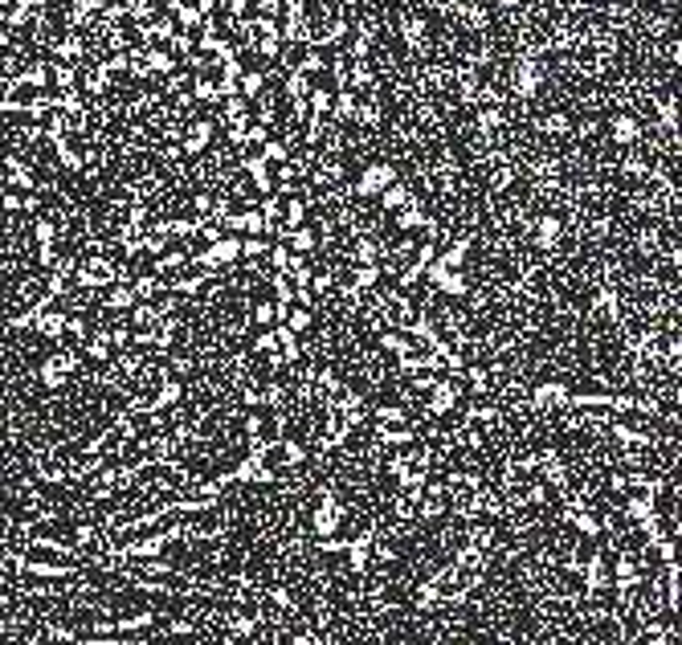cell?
<instances>
[{
  "label": "cell",
  "instance_id": "6da1fadb",
  "mask_svg": "<svg viewBox=\"0 0 682 645\" xmlns=\"http://www.w3.org/2000/svg\"><path fill=\"white\" fill-rule=\"evenodd\" d=\"M392 180H397V168H392V164H368V168L360 172V180L351 184V192H356V196H380Z\"/></svg>",
  "mask_w": 682,
  "mask_h": 645
},
{
  "label": "cell",
  "instance_id": "7a4b0ae2",
  "mask_svg": "<svg viewBox=\"0 0 682 645\" xmlns=\"http://www.w3.org/2000/svg\"><path fill=\"white\" fill-rule=\"evenodd\" d=\"M74 372H78V356H74V351H58V356L45 360V368H41V384H45V388H65Z\"/></svg>",
  "mask_w": 682,
  "mask_h": 645
},
{
  "label": "cell",
  "instance_id": "3957f363",
  "mask_svg": "<svg viewBox=\"0 0 682 645\" xmlns=\"http://www.w3.org/2000/svg\"><path fill=\"white\" fill-rule=\"evenodd\" d=\"M257 327H278V303H253V314H249Z\"/></svg>",
  "mask_w": 682,
  "mask_h": 645
}]
</instances>
